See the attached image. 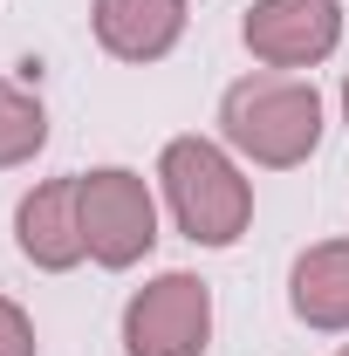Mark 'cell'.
<instances>
[{
	"mask_svg": "<svg viewBox=\"0 0 349 356\" xmlns=\"http://www.w3.org/2000/svg\"><path fill=\"white\" fill-rule=\"evenodd\" d=\"M219 131L240 158L288 172L322 144V96L302 76H240L219 96Z\"/></svg>",
	"mask_w": 349,
	"mask_h": 356,
	"instance_id": "1",
	"label": "cell"
},
{
	"mask_svg": "<svg viewBox=\"0 0 349 356\" xmlns=\"http://www.w3.org/2000/svg\"><path fill=\"white\" fill-rule=\"evenodd\" d=\"M158 185H165L178 233L199 240V247H233L254 220V192L213 137H172L165 158H158Z\"/></svg>",
	"mask_w": 349,
	"mask_h": 356,
	"instance_id": "2",
	"label": "cell"
},
{
	"mask_svg": "<svg viewBox=\"0 0 349 356\" xmlns=\"http://www.w3.org/2000/svg\"><path fill=\"white\" fill-rule=\"evenodd\" d=\"M76 206H83V240L96 267H137L158 247V206H151V185L124 165H103V172L76 178Z\"/></svg>",
	"mask_w": 349,
	"mask_h": 356,
	"instance_id": "3",
	"label": "cell"
},
{
	"mask_svg": "<svg viewBox=\"0 0 349 356\" xmlns=\"http://www.w3.org/2000/svg\"><path fill=\"white\" fill-rule=\"evenodd\" d=\"M213 343V288L199 274H158L124 309V356H206Z\"/></svg>",
	"mask_w": 349,
	"mask_h": 356,
	"instance_id": "4",
	"label": "cell"
},
{
	"mask_svg": "<svg viewBox=\"0 0 349 356\" xmlns=\"http://www.w3.org/2000/svg\"><path fill=\"white\" fill-rule=\"evenodd\" d=\"M240 42L267 69H315L343 42V7L336 0H254L240 21Z\"/></svg>",
	"mask_w": 349,
	"mask_h": 356,
	"instance_id": "5",
	"label": "cell"
},
{
	"mask_svg": "<svg viewBox=\"0 0 349 356\" xmlns=\"http://www.w3.org/2000/svg\"><path fill=\"white\" fill-rule=\"evenodd\" d=\"M14 240H21V254L48 274H69V267L89 254L83 240V206H76V178H48L35 185L28 199H21V213H14Z\"/></svg>",
	"mask_w": 349,
	"mask_h": 356,
	"instance_id": "6",
	"label": "cell"
},
{
	"mask_svg": "<svg viewBox=\"0 0 349 356\" xmlns=\"http://www.w3.org/2000/svg\"><path fill=\"white\" fill-rule=\"evenodd\" d=\"M89 21L117 62H158L185 35V0H96Z\"/></svg>",
	"mask_w": 349,
	"mask_h": 356,
	"instance_id": "7",
	"label": "cell"
},
{
	"mask_svg": "<svg viewBox=\"0 0 349 356\" xmlns=\"http://www.w3.org/2000/svg\"><path fill=\"white\" fill-rule=\"evenodd\" d=\"M288 309L308 329H349V240L308 247L288 274Z\"/></svg>",
	"mask_w": 349,
	"mask_h": 356,
	"instance_id": "8",
	"label": "cell"
},
{
	"mask_svg": "<svg viewBox=\"0 0 349 356\" xmlns=\"http://www.w3.org/2000/svg\"><path fill=\"white\" fill-rule=\"evenodd\" d=\"M42 144H48L42 96L0 76V172H7V165H28V158H35Z\"/></svg>",
	"mask_w": 349,
	"mask_h": 356,
	"instance_id": "9",
	"label": "cell"
},
{
	"mask_svg": "<svg viewBox=\"0 0 349 356\" xmlns=\"http://www.w3.org/2000/svg\"><path fill=\"white\" fill-rule=\"evenodd\" d=\"M0 356H35V322L21 315V302L0 295Z\"/></svg>",
	"mask_w": 349,
	"mask_h": 356,
	"instance_id": "10",
	"label": "cell"
},
{
	"mask_svg": "<svg viewBox=\"0 0 349 356\" xmlns=\"http://www.w3.org/2000/svg\"><path fill=\"white\" fill-rule=\"evenodd\" d=\"M343 117H349V76H343Z\"/></svg>",
	"mask_w": 349,
	"mask_h": 356,
	"instance_id": "11",
	"label": "cell"
},
{
	"mask_svg": "<svg viewBox=\"0 0 349 356\" xmlns=\"http://www.w3.org/2000/svg\"><path fill=\"white\" fill-rule=\"evenodd\" d=\"M336 356H349V350H336Z\"/></svg>",
	"mask_w": 349,
	"mask_h": 356,
	"instance_id": "12",
	"label": "cell"
}]
</instances>
